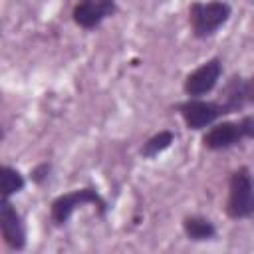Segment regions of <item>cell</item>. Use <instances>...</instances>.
Returning a JSON list of instances; mask_svg holds the SVG:
<instances>
[{"instance_id":"cell-1","label":"cell","mask_w":254,"mask_h":254,"mask_svg":"<svg viewBox=\"0 0 254 254\" xmlns=\"http://www.w3.org/2000/svg\"><path fill=\"white\" fill-rule=\"evenodd\" d=\"M226 214L236 220L254 214V179L246 167H240L230 177Z\"/></svg>"},{"instance_id":"cell-2","label":"cell","mask_w":254,"mask_h":254,"mask_svg":"<svg viewBox=\"0 0 254 254\" xmlns=\"http://www.w3.org/2000/svg\"><path fill=\"white\" fill-rule=\"evenodd\" d=\"M230 18V6L226 2H194L189 10L190 28L196 38L214 34Z\"/></svg>"},{"instance_id":"cell-3","label":"cell","mask_w":254,"mask_h":254,"mask_svg":"<svg viewBox=\"0 0 254 254\" xmlns=\"http://www.w3.org/2000/svg\"><path fill=\"white\" fill-rule=\"evenodd\" d=\"M83 204H95L101 212H105V200L101 198V194L95 189L85 187V189H77V190L58 196L52 202V220L56 224H65L69 216L73 214V210Z\"/></svg>"},{"instance_id":"cell-4","label":"cell","mask_w":254,"mask_h":254,"mask_svg":"<svg viewBox=\"0 0 254 254\" xmlns=\"http://www.w3.org/2000/svg\"><path fill=\"white\" fill-rule=\"evenodd\" d=\"M181 117L185 119L187 127L190 129H202L206 125H212L218 117H222L226 111L220 101H204L198 97H190L185 103L179 105Z\"/></svg>"},{"instance_id":"cell-5","label":"cell","mask_w":254,"mask_h":254,"mask_svg":"<svg viewBox=\"0 0 254 254\" xmlns=\"http://www.w3.org/2000/svg\"><path fill=\"white\" fill-rule=\"evenodd\" d=\"M220 73H222L220 60L212 58V60L204 62L200 67H196L192 73L187 75V79H185V93L190 95V97H200V95L212 91L214 85L220 79Z\"/></svg>"},{"instance_id":"cell-6","label":"cell","mask_w":254,"mask_h":254,"mask_svg":"<svg viewBox=\"0 0 254 254\" xmlns=\"http://www.w3.org/2000/svg\"><path fill=\"white\" fill-rule=\"evenodd\" d=\"M115 12V0H79L73 6L71 18L79 28L91 30Z\"/></svg>"},{"instance_id":"cell-7","label":"cell","mask_w":254,"mask_h":254,"mask_svg":"<svg viewBox=\"0 0 254 254\" xmlns=\"http://www.w3.org/2000/svg\"><path fill=\"white\" fill-rule=\"evenodd\" d=\"M0 228H2V238L12 250H22L26 246V228L16 212V208L8 202V198H2L0 206Z\"/></svg>"},{"instance_id":"cell-8","label":"cell","mask_w":254,"mask_h":254,"mask_svg":"<svg viewBox=\"0 0 254 254\" xmlns=\"http://www.w3.org/2000/svg\"><path fill=\"white\" fill-rule=\"evenodd\" d=\"M242 139H244V133H242L240 121H224V123H216L214 127H210L206 135L202 137V143L210 151H220V149H228L236 145Z\"/></svg>"},{"instance_id":"cell-9","label":"cell","mask_w":254,"mask_h":254,"mask_svg":"<svg viewBox=\"0 0 254 254\" xmlns=\"http://www.w3.org/2000/svg\"><path fill=\"white\" fill-rule=\"evenodd\" d=\"M183 230H185V234H187L190 240H196V242H200V240H210V238H214V234H216L214 224H212L208 218H202V216H189V218H185Z\"/></svg>"},{"instance_id":"cell-10","label":"cell","mask_w":254,"mask_h":254,"mask_svg":"<svg viewBox=\"0 0 254 254\" xmlns=\"http://www.w3.org/2000/svg\"><path fill=\"white\" fill-rule=\"evenodd\" d=\"M173 139H175V135H173L171 131H159L157 135H153L151 139L145 141V145H143V149H141L143 157H149V159H151V157H157L159 153H163L165 149L171 147Z\"/></svg>"},{"instance_id":"cell-11","label":"cell","mask_w":254,"mask_h":254,"mask_svg":"<svg viewBox=\"0 0 254 254\" xmlns=\"http://www.w3.org/2000/svg\"><path fill=\"white\" fill-rule=\"evenodd\" d=\"M24 185H26L24 177L16 169H12L8 165L2 167V198H8V196L20 192L24 189Z\"/></svg>"},{"instance_id":"cell-12","label":"cell","mask_w":254,"mask_h":254,"mask_svg":"<svg viewBox=\"0 0 254 254\" xmlns=\"http://www.w3.org/2000/svg\"><path fill=\"white\" fill-rule=\"evenodd\" d=\"M240 127L244 133V139H254V115H248L240 119Z\"/></svg>"},{"instance_id":"cell-13","label":"cell","mask_w":254,"mask_h":254,"mask_svg":"<svg viewBox=\"0 0 254 254\" xmlns=\"http://www.w3.org/2000/svg\"><path fill=\"white\" fill-rule=\"evenodd\" d=\"M244 91H246V101L254 103V75L248 81H244Z\"/></svg>"}]
</instances>
